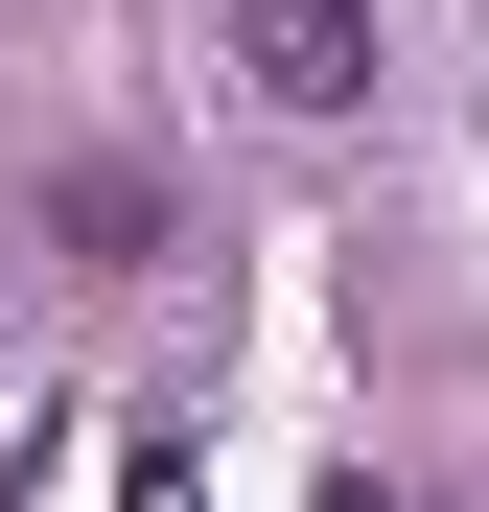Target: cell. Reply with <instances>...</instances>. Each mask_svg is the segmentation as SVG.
<instances>
[{
	"mask_svg": "<svg viewBox=\"0 0 489 512\" xmlns=\"http://www.w3.org/2000/svg\"><path fill=\"white\" fill-rule=\"evenodd\" d=\"M117 512H210V466H187V419H140V443H117Z\"/></svg>",
	"mask_w": 489,
	"mask_h": 512,
	"instance_id": "3",
	"label": "cell"
},
{
	"mask_svg": "<svg viewBox=\"0 0 489 512\" xmlns=\"http://www.w3.org/2000/svg\"><path fill=\"white\" fill-rule=\"evenodd\" d=\"M326 512H396V489H373V466H350V489H326Z\"/></svg>",
	"mask_w": 489,
	"mask_h": 512,
	"instance_id": "4",
	"label": "cell"
},
{
	"mask_svg": "<svg viewBox=\"0 0 489 512\" xmlns=\"http://www.w3.org/2000/svg\"><path fill=\"white\" fill-rule=\"evenodd\" d=\"M47 233L94 256V280H140V256H163V187H140V163H70V187H47Z\"/></svg>",
	"mask_w": 489,
	"mask_h": 512,
	"instance_id": "2",
	"label": "cell"
},
{
	"mask_svg": "<svg viewBox=\"0 0 489 512\" xmlns=\"http://www.w3.org/2000/svg\"><path fill=\"white\" fill-rule=\"evenodd\" d=\"M233 94L326 140V117L373 94V0H233Z\"/></svg>",
	"mask_w": 489,
	"mask_h": 512,
	"instance_id": "1",
	"label": "cell"
}]
</instances>
